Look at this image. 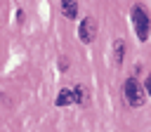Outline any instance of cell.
<instances>
[{
    "mask_svg": "<svg viewBox=\"0 0 151 132\" xmlns=\"http://www.w3.org/2000/svg\"><path fill=\"white\" fill-rule=\"evenodd\" d=\"M123 94H125V101H127L130 106H142V104L146 101V94H144L142 85H139L134 78H127V80H125V85H123Z\"/></svg>",
    "mask_w": 151,
    "mask_h": 132,
    "instance_id": "cell-1",
    "label": "cell"
},
{
    "mask_svg": "<svg viewBox=\"0 0 151 132\" xmlns=\"http://www.w3.org/2000/svg\"><path fill=\"white\" fill-rule=\"evenodd\" d=\"M132 21H134V31H137V38L139 40H146L149 38V14L139 7V5H134L132 7Z\"/></svg>",
    "mask_w": 151,
    "mask_h": 132,
    "instance_id": "cell-2",
    "label": "cell"
},
{
    "mask_svg": "<svg viewBox=\"0 0 151 132\" xmlns=\"http://www.w3.org/2000/svg\"><path fill=\"white\" fill-rule=\"evenodd\" d=\"M94 35H97V21H94L92 16H85V19L80 21V26H78V38H80L83 42H92Z\"/></svg>",
    "mask_w": 151,
    "mask_h": 132,
    "instance_id": "cell-3",
    "label": "cell"
},
{
    "mask_svg": "<svg viewBox=\"0 0 151 132\" xmlns=\"http://www.w3.org/2000/svg\"><path fill=\"white\" fill-rule=\"evenodd\" d=\"M61 14L66 19H76L78 16V2L76 0H61Z\"/></svg>",
    "mask_w": 151,
    "mask_h": 132,
    "instance_id": "cell-4",
    "label": "cell"
},
{
    "mask_svg": "<svg viewBox=\"0 0 151 132\" xmlns=\"http://www.w3.org/2000/svg\"><path fill=\"white\" fill-rule=\"evenodd\" d=\"M54 104H57V106H66V104H73V92H71V90H61V92L57 94Z\"/></svg>",
    "mask_w": 151,
    "mask_h": 132,
    "instance_id": "cell-5",
    "label": "cell"
},
{
    "mask_svg": "<svg viewBox=\"0 0 151 132\" xmlns=\"http://www.w3.org/2000/svg\"><path fill=\"white\" fill-rule=\"evenodd\" d=\"M123 52H125V42H123V40H116V52H113V59H116V64H118V66L123 64Z\"/></svg>",
    "mask_w": 151,
    "mask_h": 132,
    "instance_id": "cell-6",
    "label": "cell"
},
{
    "mask_svg": "<svg viewBox=\"0 0 151 132\" xmlns=\"http://www.w3.org/2000/svg\"><path fill=\"white\" fill-rule=\"evenodd\" d=\"M71 92H73V104H85V101H87V99H85V90H83L80 85H76Z\"/></svg>",
    "mask_w": 151,
    "mask_h": 132,
    "instance_id": "cell-7",
    "label": "cell"
},
{
    "mask_svg": "<svg viewBox=\"0 0 151 132\" xmlns=\"http://www.w3.org/2000/svg\"><path fill=\"white\" fill-rule=\"evenodd\" d=\"M144 87H146V92H149V97H151V75H146V80H144Z\"/></svg>",
    "mask_w": 151,
    "mask_h": 132,
    "instance_id": "cell-8",
    "label": "cell"
}]
</instances>
